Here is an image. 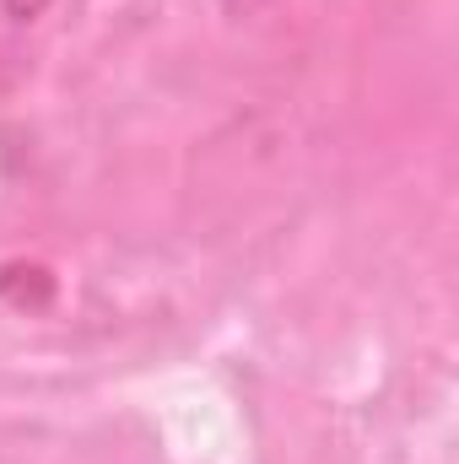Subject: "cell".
<instances>
[{
  "mask_svg": "<svg viewBox=\"0 0 459 464\" xmlns=\"http://www.w3.org/2000/svg\"><path fill=\"white\" fill-rule=\"evenodd\" d=\"M54 0H0V22H33V16H44Z\"/></svg>",
  "mask_w": 459,
  "mask_h": 464,
  "instance_id": "6da1fadb",
  "label": "cell"
}]
</instances>
